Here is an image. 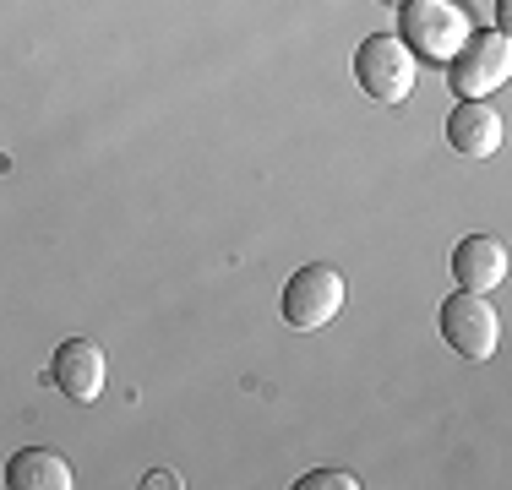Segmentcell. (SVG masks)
I'll return each mask as SVG.
<instances>
[{"instance_id": "obj_13", "label": "cell", "mask_w": 512, "mask_h": 490, "mask_svg": "<svg viewBox=\"0 0 512 490\" xmlns=\"http://www.w3.org/2000/svg\"><path fill=\"white\" fill-rule=\"evenodd\" d=\"M382 6H404V0H382Z\"/></svg>"}, {"instance_id": "obj_9", "label": "cell", "mask_w": 512, "mask_h": 490, "mask_svg": "<svg viewBox=\"0 0 512 490\" xmlns=\"http://www.w3.org/2000/svg\"><path fill=\"white\" fill-rule=\"evenodd\" d=\"M6 485L11 490H71V463L50 447H22L17 458L6 463Z\"/></svg>"}, {"instance_id": "obj_7", "label": "cell", "mask_w": 512, "mask_h": 490, "mask_svg": "<svg viewBox=\"0 0 512 490\" xmlns=\"http://www.w3.org/2000/svg\"><path fill=\"white\" fill-rule=\"evenodd\" d=\"M447 142H453L463 158H491L496 147H502V115H496L485 98H463L453 115H447Z\"/></svg>"}, {"instance_id": "obj_1", "label": "cell", "mask_w": 512, "mask_h": 490, "mask_svg": "<svg viewBox=\"0 0 512 490\" xmlns=\"http://www.w3.org/2000/svg\"><path fill=\"white\" fill-rule=\"evenodd\" d=\"M474 33V17L463 0H404V28L398 39L409 44L414 60H431V66H447Z\"/></svg>"}, {"instance_id": "obj_4", "label": "cell", "mask_w": 512, "mask_h": 490, "mask_svg": "<svg viewBox=\"0 0 512 490\" xmlns=\"http://www.w3.org/2000/svg\"><path fill=\"white\" fill-rule=\"evenodd\" d=\"M512 77V44L507 33H469V44L447 60V82L458 98H491Z\"/></svg>"}, {"instance_id": "obj_11", "label": "cell", "mask_w": 512, "mask_h": 490, "mask_svg": "<svg viewBox=\"0 0 512 490\" xmlns=\"http://www.w3.org/2000/svg\"><path fill=\"white\" fill-rule=\"evenodd\" d=\"M148 485H153V490H169V485H180V474H169V469H153V474H148Z\"/></svg>"}, {"instance_id": "obj_2", "label": "cell", "mask_w": 512, "mask_h": 490, "mask_svg": "<svg viewBox=\"0 0 512 490\" xmlns=\"http://www.w3.org/2000/svg\"><path fill=\"white\" fill-rule=\"evenodd\" d=\"M344 300H349L344 273L327 267V262H306L284 284V322L295 327V333H316V327H327L338 311H344Z\"/></svg>"}, {"instance_id": "obj_8", "label": "cell", "mask_w": 512, "mask_h": 490, "mask_svg": "<svg viewBox=\"0 0 512 490\" xmlns=\"http://www.w3.org/2000/svg\"><path fill=\"white\" fill-rule=\"evenodd\" d=\"M453 278H458V289H469V294H491V289L507 278V251H502V240H491V235L458 240V251H453Z\"/></svg>"}, {"instance_id": "obj_6", "label": "cell", "mask_w": 512, "mask_h": 490, "mask_svg": "<svg viewBox=\"0 0 512 490\" xmlns=\"http://www.w3.org/2000/svg\"><path fill=\"white\" fill-rule=\"evenodd\" d=\"M104 376H109V360L93 338H66L50 354V382L66 392L71 403H93L104 392Z\"/></svg>"}, {"instance_id": "obj_3", "label": "cell", "mask_w": 512, "mask_h": 490, "mask_svg": "<svg viewBox=\"0 0 512 490\" xmlns=\"http://www.w3.org/2000/svg\"><path fill=\"white\" fill-rule=\"evenodd\" d=\"M355 82L376 104H404L414 93V55L398 33H371L355 49Z\"/></svg>"}, {"instance_id": "obj_10", "label": "cell", "mask_w": 512, "mask_h": 490, "mask_svg": "<svg viewBox=\"0 0 512 490\" xmlns=\"http://www.w3.org/2000/svg\"><path fill=\"white\" fill-rule=\"evenodd\" d=\"M300 490H360V480L349 469H316L300 480Z\"/></svg>"}, {"instance_id": "obj_5", "label": "cell", "mask_w": 512, "mask_h": 490, "mask_svg": "<svg viewBox=\"0 0 512 490\" xmlns=\"http://www.w3.org/2000/svg\"><path fill=\"white\" fill-rule=\"evenodd\" d=\"M436 322H442L447 349H458L463 360H491L502 343V316H496V305H485V294L458 289L453 300H442Z\"/></svg>"}, {"instance_id": "obj_12", "label": "cell", "mask_w": 512, "mask_h": 490, "mask_svg": "<svg viewBox=\"0 0 512 490\" xmlns=\"http://www.w3.org/2000/svg\"><path fill=\"white\" fill-rule=\"evenodd\" d=\"M496 17H502V28H496V33H507V22H512V0H502V6H496Z\"/></svg>"}]
</instances>
